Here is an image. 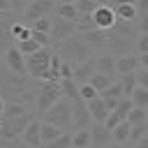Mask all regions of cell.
<instances>
[{
  "instance_id": "cell-32",
  "label": "cell",
  "mask_w": 148,
  "mask_h": 148,
  "mask_svg": "<svg viewBox=\"0 0 148 148\" xmlns=\"http://www.w3.org/2000/svg\"><path fill=\"white\" fill-rule=\"evenodd\" d=\"M92 28H95L92 16L90 14H79V18H76V32H88Z\"/></svg>"
},
{
  "instance_id": "cell-40",
  "label": "cell",
  "mask_w": 148,
  "mask_h": 148,
  "mask_svg": "<svg viewBox=\"0 0 148 148\" xmlns=\"http://www.w3.org/2000/svg\"><path fill=\"white\" fill-rule=\"evenodd\" d=\"M53 2H72V0H53Z\"/></svg>"
},
{
  "instance_id": "cell-39",
  "label": "cell",
  "mask_w": 148,
  "mask_h": 148,
  "mask_svg": "<svg viewBox=\"0 0 148 148\" xmlns=\"http://www.w3.org/2000/svg\"><path fill=\"white\" fill-rule=\"evenodd\" d=\"M72 67L74 65H69V62H60V79H67V76H72Z\"/></svg>"
},
{
  "instance_id": "cell-20",
  "label": "cell",
  "mask_w": 148,
  "mask_h": 148,
  "mask_svg": "<svg viewBox=\"0 0 148 148\" xmlns=\"http://www.w3.org/2000/svg\"><path fill=\"white\" fill-rule=\"evenodd\" d=\"M60 132H62L60 127H56V125H51V123L42 120V123H39V139H42V146H49V143H51Z\"/></svg>"
},
{
  "instance_id": "cell-17",
  "label": "cell",
  "mask_w": 148,
  "mask_h": 148,
  "mask_svg": "<svg viewBox=\"0 0 148 148\" xmlns=\"http://www.w3.org/2000/svg\"><path fill=\"white\" fill-rule=\"evenodd\" d=\"M139 67V58L136 53H123V56H116V74H127V72H134Z\"/></svg>"
},
{
  "instance_id": "cell-27",
  "label": "cell",
  "mask_w": 148,
  "mask_h": 148,
  "mask_svg": "<svg viewBox=\"0 0 148 148\" xmlns=\"http://www.w3.org/2000/svg\"><path fill=\"white\" fill-rule=\"evenodd\" d=\"M9 32H12V39H14V42L25 39V37H30V25H28V23L14 21V23H9Z\"/></svg>"
},
{
  "instance_id": "cell-9",
  "label": "cell",
  "mask_w": 148,
  "mask_h": 148,
  "mask_svg": "<svg viewBox=\"0 0 148 148\" xmlns=\"http://www.w3.org/2000/svg\"><path fill=\"white\" fill-rule=\"evenodd\" d=\"M2 60H5V67L12 69L14 74H23V76H28V74H25V56H23L14 44H9V46L2 51Z\"/></svg>"
},
{
  "instance_id": "cell-11",
  "label": "cell",
  "mask_w": 148,
  "mask_h": 148,
  "mask_svg": "<svg viewBox=\"0 0 148 148\" xmlns=\"http://www.w3.org/2000/svg\"><path fill=\"white\" fill-rule=\"evenodd\" d=\"M53 5H56L53 0H30L21 14H23V18L30 23V21H35V18H39V16H51Z\"/></svg>"
},
{
  "instance_id": "cell-3",
  "label": "cell",
  "mask_w": 148,
  "mask_h": 148,
  "mask_svg": "<svg viewBox=\"0 0 148 148\" xmlns=\"http://www.w3.org/2000/svg\"><path fill=\"white\" fill-rule=\"evenodd\" d=\"M60 86L58 81H39L35 86V99H32V109L37 111V116H42L56 99H60Z\"/></svg>"
},
{
  "instance_id": "cell-30",
  "label": "cell",
  "mask_w": 148,
  "mask_h": 148,
  "mask_svg": "<svg viewBox=\"0 0 148 148\" xmlns=\"http://www.w3.org/2000/svg\"><path fill=\"white\" fill-rule=\"evenodd\" d=\"M14 39H12V32H9V23L5 21V18H0V53L12 44Z\"/></svg>"
},
{
  "instance_id": "cell-37",
  "label": "cell",
  "mask_w": 148,
  "mask_h": 148,
  "mask_svg": "<svg viewBox=\"0 0 148 148\" xmlns=\"http://www.w3.org/2000/svg\"><path fill=\"white\" fill-rule=\"evenodd\" d=\"M134 79H136V86H146L148 88V67H136L134 69Z\"/></svg>"
},
{
  "instance_id": "cell-7",
  "label": "cell",
  "mask_w": 148,
  "mask_h": 148,
  "mask_svg": "<svg viewBox=\"0 0 148 148\" xmlns=\"http://www.w3.org/2000/svg\"><path fill=\"white\" fill-rule=\"evenodd\" d=\"M74 32H76V21H69V18H60V16L51 18V28H49L51 46H53V44H58V42H62L65 37H69V35H74Z\"/></svg>"
},
{
  "instance_id": "cell-14",
  "label": "cell",
  "mask_w": 148,
  "mask_h": 148,
  "mask_svg": "<svg viewBox=\"0 0 148 148\" xmlns=\"http://www.w3.org/2000/svg\"><path fill=\"white\" fill-rule=\"evenodd\" d=\"M95 72H102V74H109L111 79H116L118 76L116 74V56H111L106 51L97 53L95 56Z\"/></svg>"
},
{
  "instance_id": "cell-24",
  "label": "cell",
  "mask_w": 148,
  "mask_h": 148,
  "mask_svg": "<svg viewBox=\"0 0 148 148\" xmlns=\"http://www.w3.org/2000/svg\"><path fill=\"white\" fill-rule=\"evenodd\" d=\"M143 136H148V123H139V125H130V136H127V143L136 146Z\"/></svg>"
},
{
  "instance_id": "cell-10",
  "label": "cell",
  "mask_w": 148,
  "mask_h": 148,
  "mask_svg": "<svg viewBox=\"0 0 148 148\" xmlns=\"http://www.w3.org/2000/svg\"><path fill=\"white\" fill-rule=\"evenodd\" d=\"M90 16H92L95 28H99V30H109V28L116 23V14H113V7H111L109 2L97 5V7L90 12Z\"/></svg>"
},
{
  "instance_id": "cell-23",
  "label": "cell",
  "mask_w": 148,
  "mask_h": 148,
  "mask_svg": "<svg viewBox=\"0 0 148 148\" xmlns=\"http://www.w3.org/2000/svg\"><path fill=\"white\" fill-rule=\"evenodd\" d=\"M127 136H130V123L127 120H120L116 127H111V141L127 143Z\"/></svg>"
},
{
  "instance_id": "cell-28",
  "label": "cell",
  "mask_w": 148,
  "mask_h": 148,
  "mask_svg": "<svg viewBox=\"0 0 148 148\" xmlns=\"http://www.w3.org/2000/svg\"><path fill=\"white\" fill-rule=\"evenodd\" d=\"M111 81H113V79H111L109 74H102V72H92V76L88 79V83H90V86H92L97 92H99V90H104V88H106Z\"/></svg>"
},
{
  "instance_id": "cell-1",
  "label": "cell",
  "mask_w": 148,
  "mask_h": 148,
  "mask_svg": "<svg viewBox=\"0 0 148 148\" xmlns=\"http://www.w3.org/2000/svg\"><path fill=\"white\" fill-rule=\"evenodd\" d=\"M0 95L5 102H23L32 106L35 86L30 83V76L14 74L12 69L5 67V72H0Z\"/></svg>"
},
{
  "instance_id": "cell-18",
  "label": "cell",
  "mask_w": 148,
  "mask_h": 148,
  "mask_svg": "<svg viewBox=\"0 0 148 148\" xmlns=\"http://www.w3.org/2000/svg\"><path fill=\"white\" fill-rule=\"evenodd\" d=\"M113 7V14L118 21H134L136 18V7L130 5V2H118V5H111Z\"/></svg>"
},
{
  "instance_id": "cell-12",
  "label": "cell",
  "mask_w": 148,
  "mask_h": 148,
  "mask_svg": "<svg viewBox=\"0 0 148 148\" xmlns=\"http://www.w3.org/2000/svg\"><path fill=\"white\" fill-rule=\"evenodd\" d=\"M92 72H95V53L72 67V79H74L76 83H86V81L92 76Z\"/></svg>"
},
{
  "instance_id": "cell-31",
  "label": "cell",
  "mask_w": 148,
  "mask_h": 148,
  "mask_svg": "<svg viewBox=\"0 0 148 148\" xmlns=\"http://www.w3.org/2000/svg\"><path fill=\"white\" fill-rule=\"evenodd\" d=\"M49 146H51V148H69V146H72V132H69V130H62Z\"/></svg>"
},
{
  "instance_id": "cell-26",
  "label": "cell",
  "mask_w": 148,
  "mask_h": 148,
  "mask_svg": "<svg viewBox=\"0 0 148 148\" xmlns=\"http://www.w3.org/2000/svg\"><path fill=\"white\" fill-rule=\"evenodd\" d=\"M130 99L134 106H148V88L146 86H134V90L130 92Z\"/></svg>"
},
{
  "instance_id": "cell-34",
  "label": "cell",
  "mask_w": 148,
  "mask_h": 148,
  "mask_svg": "<svg viewBox=\"0 0 148 148\" xmlns=\"http://www.w3.org/2000/svg\"><path fill=\"white\" fill-rule=\"evenodd\" d=\"M32 30H39V32H49V28H51V18L49 16H39V18H35V21H30L28 23Z\"/></svg>"
},
{
  "instance_id": "cell-29",
  "label": "cell",
  "mask_w": 148,
  "mask_h": 148,
  "mask_svg": "<svg viewBox=\"0 0 148 148\" xmlns=\"http://www.w3.org/2000/svg\"><path fill=\"white\" fill-rule=\"evenodd\" d=\"M14 46H16V49H18V51H21L23 56H30V53H35V51L39 49V44H37V42H35L32 37H25V39H18V42H16Z\"/></svg>"
},
{
  "instance_id": "cell-2",
  "label": "cell",
  "mask_w": 148,
  "mask_h": 148,
  "mask_svg": "<svg viewBox=\"0 0 148 148\" xmlns=\"http://www.w3.org/2000/svg\"><path fill=\"white\" fill-rule=\"evenodd\" d=\"M53 46H56L53 51H56L65 62H69V65H76V62H81V60H86V58L92 56V49H90V44L83 39L81 32H74V35L65 37L62 42L53 44Z\"/></svg>"
},
{
  "instance_id": "cell-19",
  "label": "cell",
  "mask_w": 148,
  "mask_h": 148,
  "mask_svg": "<svg viewBox=\"0 0 148 148\" xmlns=\"http://www.w3.org/2000/svg\"><path fill=\"white\" fill-rule=\"evenodd\" d=\"M53 12L60 18H69V21H76L79 18V9H76L74 2H58V5H53Z\"/></svg>"
},
{
  "instance_id": "cell-5",
  "label": "cell",
  "mask_w": 148,
  "mask_h": 148,
  "mask_svg": "<svg viewBox=\"0 0 148 148\" xmlns=\"http://www.w3.org/2000/svg\"><path fill=\"white\" fill-rule=\"evenodd\" d=\"M51 53H53L51 46H39L35 53L25 56V74H28L30 79L39 81V79L44 76L46 67H49V58H51Z\"/></svg>"
},
{
  "instance_id": "cell-22",
  "label": "cell",
  "mask_w": 148,
  "mask_h": 148,
  "mask_svg": "<svg viewBox=\"0 0 148 148\" xmlns=\"http://www.w3.org/2000/svg\"><path fill=\"white\" fill-rule=\"evenodd\" d=\"M125 120L130 125H139V123H148V106H132L125 116Z\"/></svg>"
},
{
  "instance_id": "cell-8",
  "label": "cell",
  "mask_w": 148,
  "mask_h": 148,
  "mask_svg": "<svg viewBox=\"0 0 148 148\" xmlns=\"http://www.w3.org/2000/svg\"><path fill=\"white\" fill-rule=\"evenodd\" d=\"M69 111H72V127H74V130H79V127H90L92 120H90L86 99H81V97L69 99Z\"/></svg>"
},
{
  "instance_id": "cell-15",
  "label": "cell",
  "mask_w": 148,
  "mask_h": 148,
  "mask_svg": "<svg viewBox=\"0 0 148 148\" xmlns=\"http://www.w3.org/2000/svg\"><path fill=\"white\" fill-rule=\"evenodd\" d=\"M86 106H88V113H90V120L92 123H104V118L109 116V106L104 104V99L99 95L92 97V99H88Z\"/></svg>"
},
{
  "instance_id": "cell-33",
  "label": "cell",
  "mask_w": 148,
  "mask_h": 148,
  "mask_svg": "<svg viewBox=\"0 0 148 148\" xmlns=\"http://www.w3.org/2000/svg\"><path fill=\"white\" fill-rule=\"evenodd\" d=\"M104 0H76L74 5H76V9H79V14H90L97 5H102Z\"/></svg>"
},
{
  "instance_id": "cell-16",
  "label": "cell",
  "mask_w": 148,
  "mask_h": 148,
  "mask_svg": "<svg viewBox=\"0 0 148 148\" xmlns=\"http://www.w3.org/2000/svg\"><path fill=\"white\" fill-rule=\"evenodd\" d=\"M90 143L92 146H109L111 143V130L104 127V123H90Z\"/></svg>"
},
{
  "instance_id": "cell-4",
  "label": "cell",
  "mask_w": 148,
  "mask_h": 148,
  "mask_svg": "<svg viewBox=\"0 0 148 148\" xmlns=\"http://www.w3.org/2000/svg\"><path fill=\"white\" fill-rule=\"evenodd\" d=\"M42 116H44L46 123H51L60 130H72V111H69V99L67 97L56 99Z\"/></svg>"
},
{
  "instance_id": "cell-35",
  "label": "cell",
  "mask_w": 148,
  "mask_h": 148,
  "mask_svg": "<svg viewBox=\"0 0 148 148\" xmlns=\"http://www.w3.org/2000/svg\"><path fill=\"white\" fill-rule=\"evenodd\" d=\"M97 95H99V92H97L88 81H86V83H79V97H81V99L88 102V99H92V97H97Z\"/></svg>"
},
{
  "instance_id": "cell-38",
  "label": "cell",
  "mask_w": 148,
  "mask_h": 148,
  "mask_svg": "<svg viewBox=\"0 0 148 148\" xmlns=\"http://www.w3.org/2000/svg\"><path fill=\"white\" fill-rule=\"evenodd\" d=\"M7 2H9V9H12V12H23L30 0H7Z\"/></svg>"
},
{
  "instance_id": "cell-36",
  "label": "cell",
  "mask_w": 148,
  "mask_h": 148,
  "mask_svg": "<svg viewBox=\"0 0 148 148\" xmlns=\"http://www.w3.org/2000/svg\"><path fill=\"white\" fill-rule=\"evenodd\" d=\"M30 37H32L39 46H51V37H49V32H39V30H32V28H30Z\"/></svg>"
},
{
  "instance_id": "cell-41",
  "label": "cell",
  "mask_w": 148,
  "mask_h": 148,
  "mask_svg": "<svg viewBox=\"0 0 148 148\" xmlns=\"http://www.w3.org/2000/svg\"><path fill=\"white\" fill-rule=\"evenodd\" d=\"M72 2H76V0H72Z\"/></svg>"
},
{
  "instance_id": "cell-25",
  "label": "cell",
  "mask_w": 148,
  "mask_h": 148,
  "mask_svg": "<svg viewBox=\"0 0 148 148\" xmlns=\"http://www.w3.org/2000/svg\"><path fill=\"white\" fill-rule=\"evenodd\" d=\"M72 146L74 148H88L90 146V130L88 127H79L72 134Z\"/></svg>"
},
{
  "instance_id": "cell-21",
  "label": "cell",
  "mask_w": 148,
  "mask_h": 148,
  "mask_svg": "<svg viewBox=\"0 0 148 148\" xmlns=\"http://www.w3.org/2000/svg\"><path fill=\"white\" fill-rule=\"evenodd\" d=\"M58 86H60V95H62V97H67V99H74V97H79V83H76L72 76H67V79H60V81H58Z\"/></svg>"
},
{
  "instance_id": "cell-13",
  "label": "cell",
  "mask_w": 148,
  "mask_h": 148,
  "mask_svg": "<svg viewBox=\"0 0 148 148\" xmlns=\"http://www.w3.org/2000/svg\"><path fill=\"white\" fill-rule=\"evenodd\" d=\"M39 123L42 120H37L35 116L28 120V125L23 127V132H21V141L25 143V146H32V148H37V146H42V139H39Z\"/></svg>"
},
{
  "instance_id": "cell-6",
  "label": "cell",
  "mask_w": 148,
  "mask_h": 148,
  "mask_svg": "<svg viewBox=\"0 0 148 148\" xmlns=\"http://www.w3.org/2000/svg\"><path fill=\"white\" fill-rule=\"evenodd\" d=\"M30 118H32V113H23V116H2V118H0V139H5V141L18 139Z\"/></svg>"
}]
</instances>
